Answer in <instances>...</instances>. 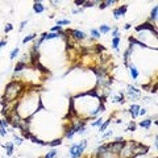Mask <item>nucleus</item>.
<instances>
[{"label": "nucleus", "mask_w": 158, "mask_h": 158, "mask_svg": "<svg viewBox=\"0 0 158 158\" xmlns=\"http://www.w3.org/2000/svg\"><path fill=\"white\" fill-rule=\"evenodd\" d=\"M115 141H117V142L124 141V137H123V136H117V137H115Z\"/></svg>", "instance_id": "obj_46"}, {"label": "nucleus", "mask_w": 158, "mask_h": 158, "mask_svg": "<svg viewBox=\"0 0 158 158\" xmlns=\"http://www.w3.org/2000/svg\"><path fill=\"white\" fill-rule=\"evenodd\" d=\"M57 156H58V150L57 149H50L42 158H54V157H57Z\"/></svg>", "instance_id": "obj_27"}, {"label": "nucleus", "mask_w": 158, "mask_h": 158, "mask_svg": "<svg viewBox=\"0 0 158 158\" xmlns=\"http://www.w3.org/2000/svg\"><path fill=\"white\" fill-rule=\"evenodd\" d=\"M152 124H153V118L148 117V118H144L142 121L138 123V127H140V128H144V129H150Z\"/></svg>", "instance_id": "obj_16"}, {"label": "nucleus", "mask_w": 158, "mask_h": 158, "mask_svg": "<svg viewBox=\"0 0 158 158\" xmlns=\"http://www.w3.org/2000/svg\"><path fill=\"white\" fill-rule=\"evenodd\" d=\"M0 124H2V118H0Z\"/></svg>", "instance_id": "obj_51"}, {"label": "nucleus", "mask_w": 158, "mask_h": 158, "mask_svg": "<svg viewBox=\"0 0 158 158\" xmlns=\"http://www.w3.org/2000/svg\"><path fill=\"white\" fill-rule=\"evenodd\" d=\"M124 145H125V141H120V142L113 141V142H111L110 154L111 156H118L120 154V152H121V149L124 148Z\"/></svg>", "instance_id": "obj_8"}, {"label": "nucleus", "mask_w": 158, "mask_h": 158, "mask_svg": "<svg viewBox=\"0 0 158 158\" xmlns=\"http://www.w3.org/2000/svg\"><path fill=\"white\" fill-rule=\"evenodd\" d=\"M67 34H70V37L77 42H82L87 40V34L83 31H79V29H71V31H67Z\"/></svg>", "instance_id": "obj_7"}, {"label": "nucleus", "mask_w": 158, "mask_h": 158, "mask_svg": "<svg viewBox=\"0 0 158 158\" xmlns=\"http://www.w3.org/2000/svg\"><path fill=\"white\" fill-rule=\"evenodd\" d=\"M37 37V33H32V34H28V36H25L23 38V44H28V42H31V41H34Z\"/></svg>", "instance_id": "obj_25"}, {"label": "nucleus", "mask_w": 158, "mask_h": 158, "mask_svg": "<svg viewBox=\"0 0 158 158\" xmlns=\"http://www.w3.org/2000/svg\"><path fill=\"white\" fill-rule=\"evenodd\" d=\"M146 115V108H140V111H138V116H145Z\"/></svg>", "instance_id": "obj_44"}, {"label": "nucleus", "mask_w": 158, "mask_h": 158, "mask_svg": "<svg viewBox=\"0 0 158 158\" xmlns=\"http://www.w3.org/2000/svg\"><path fill=\"white\" fill-rule=\"evenodd\" d=\"M7 44H8V41H7V38H3L2 41H0V50H2V49H4L7 46Z\"/></svg>", "instance_id": "obj_40"}, {"label": "nucleus", "mask_w": 158, "mask_h": 158, "mask_svg": "<svg viewBox=\"0 0 158 158\" xmlns=\"http://www.w3.org/2000/svg\"><path fill=\"white\" fill-rule=\"evenodd\" d=\"M61 144H62V138H56V140H53V141L46 142V146H50L52 149H56V148L59 146Z\"/></svg>", "instance_id": "obj_22"}, {"label": "nucleus", "mask_w": 158, "mask_h": 158, "mask_svg": "<svg viewBox=\"0 0 158 158\" xmlns=\"http://www.w3.org/2000/svg\"><path fill=\"white\" fill-rule=\"evenodd\" d=\"M111 123H112V117H110V118H108V120H106V121H103V124L99 127V133L106 132V131L108 129V127H110Z\"/></svg>", "instance_id": "obj_21"}, {"label": "nucleus", "mask_w": 158, "mask_h": 158, "mask_svg": "<svg viewBox=\"0 0 158 158\" xmlns=\"http://www.w3.org/2000/svg\"><path fill=\"white\" fill-rule=\"evenodd\" d=\"M19 53H20V48H15V49H12V52L9 53V59H16L17 58V56H19Z\"/></svg>", "instance_id": "obj_29"}, {"label": "nucleus", "mask_w": 158, "mask_h": 158, "mask_svg": "<svg viewBox=\"0 0 158 158\" xmlns=\"http://www.w3.org/2000/svg\"><path fill=\"white\" fill-rule=\"evenodd\" d=\"M115 124H123V118H116V120H115Z\"/></svg>", "instance_id": "obj_49"}, {"label": "nucleus", "mask_w": 158, "mask_h": 158, "mask_svg": "<svg viewBox=\"0 0 158 158\" xmlns=\"http://www.w3.org/2000/svg\"><path fill=\"white\" fill-rule=\"evenodd\" d=\"M13 31V25L11 23H8L6 24V27H4V33H9V32H12Z\"/></svg>", "instance_id": "obj_37"}, {"label": "nucleus", "mask_w": 158, "mask_h": 158, "mask_svg": "<svg viewBox=\"0 0 158 158\" xmlns=\"http://www.w3.org/2000/svg\"><path fill=\"white\" fill-rule=\"evenodd\" d=\"M100 2H95V0H91V2H85V4H83V9L85 8H92L94 6H95V4H99Z\"/></svg>", "instance_id": "obj_33"}, {"label": "nucleus", "mask_w": 158, "mask_h": 158, "mask_svg": "<svg viewBox=\"0 0 158 158\" xmlns=\"http://www.w3.org/2000/svg\"><path fill=\"white\" fill-rule=\"evenodd\" d=\"M0 127H3V128H6V129H8L9 121L7 120V118H2V124H0Z\"/></svg>", "instance_id": "obj_39"}, {"label": "nucleus", "mask_w": 158, "mask_h": 158, "mask_svg": "<svg viewBox=\"0 0 158 158\" xmlns=\"http://www.w3.org/2000/svg\"><path fill=\"white\" fill-rule=\"evenodd\" d=\"M113 103H118V104H124L125 103V96H124V92H120L118 95L113 96Z\"/></svg>", "instance_id": "obj_20"}, {"label": "nucleus", "mask_w": 158, "mask_h": 158, "mask_svg": "<svg viewBox=\"0 0 158 158\" xmlns=\"http://www.w3.org/2000/svg\"><path fill=\"white\" fill-rule=\"evenodd\" d=\"M87 140H81L79 142H74L69 148V156L70 158H82L83 153H85L87 148Z\"/></svg>", "instance_id": "obj_4"}, {"label": "nucleus", "mask_w": 158, "mask_h": 158, "mask_svg": "<svg viewBox=\"0 0 158 158\" xmlns=\"http://www.w3.org/2000/svg\"><path fill=\"white\" fill-rule=\"evenodd\" d=\"M120 44H121V37H113V38L111 40V45H112V48L115 49L116 52H118Z\"/></svg>", "instance_id": "obj_19"}, {"label": "nucleus", "mask_w": 158, "mask_h": 158, "mask_svg": "<svg viewBox=\"0 0 158 158\" xmlns=\"http://www.w3.org/2000/svg\"><path fill=\"white\" fill-rule=\"evenodd\" d=\"M148 152H149V148L148 146L138 144L137 141L131 140V141H125L124 148L121 149L120 154L117 157L118 158H136L140 156H145Z\"/></svg>", "instance_id": "obj_2"}, {"label": "nucleus", "mask_w": 158, "mask_h": 158, "mask_svg": "<svg viewBox=\"0 0 158 158\" xmlns=\"http://www.w3.org/2000/svg\"><path fill=\"white\" fill-rule=\"evenodd\" d=\"M127 11H128V4H124V6H120V7L115 8V9L112 11L113 19H115V20H120L121 17H124V16H125Z\"/></svg>", "instance_id": "obj_9"}, {"label": "nucleus", "mask_w": 158, "mask_h": 158, "mask_svg": "<svg viewBox=\"0 0 158 158\" xmlns=\"http://www.w3.org/2000/svg\"><path fill=\"white\" fill-rule=\"evenodd\" d=\"M31 141L33 142V144H37V145H42V146H46V142H45V141L40 140V138L34 137V136H31Z\"/></svg>", "instance_id": "obj_30"}, {"label": "nucleus", "mask_w": 158, "mask_h": 158, "mask_svg": "<svg viewBox=\"0 0 158 158\" xmlns=\"http://www.w3.org/2000/svg\"><path fill=\"white\" fill-rule=\"evenodd\" d=\"M50 4H53V7H54V8H57V7H58V4H59V2H50Z\"/></svg>", "instance_id": "obj_50"}, {"label": "nucleus", "mask_w": 158, "mask_h": 158, "mask_svg": "<svg viewBox=\"0 0 158 158\" xmlns=\"http://www.w3.org/2000/svg\"><path fill=\"white\" fill-rule=\"evenodd\" d=\"M28 24V20H23L21 21V24H20V32L21 31H24V28H25V25Z\"/></svg>", "instance_id": "obj_43"}, {"label": "nucleus", "mask_w": 158, "mask_h": 158, "mask_svg": "<svg viewBox=\"0 0 158 158\" xmlns=\"http://www.w3.org/2000/svg\"><path fill=\"white\" fill-rule=\"evenodd\" d=\"M131 28H132V24H125V25H124V29H125V31H129Z\"/></svg>", "instance_id": "obj_48"}, {"label": "nucleus", "mask_w": 158, "mask_h": 158, "mask_svg": "<svg viewBox=\"0 0 158 158\" xmlns=\"http://www.w3.org/2000/svg\"><path fill=\"white\" fill-rule=\"evenodd\" d=\"M94 73L96 74V82H98V86H100L103 90L104 88H111L112 83H113V79L108 75V73L104 67H96L94 69Z\"/></svg>", "instance_id": "obj_3"}, {"label": "nucleus", "mask_w": 158, "mask_h": 158, "mask_svg": "<svg viewBox=\"0 0 158 158\" xmlns=\"http://www.w3.org/2000/svg\"><path fill=\"white\" fill-rule=\"evenodd\" d=\"M90 36H91L92 38H95V40H99L102 34L99 33V31H98L96 28H91V29H90Z\"/></svg>", "instance_id": "obj_26"}, {"label": "nucleus", "mask_w": 158, "mask_h": 158, "mask_svg": "<svg viewBox=\"0 0 158 158\" xmlns=\"http://www.w3.org/2000/svg\"><path fill=\"white\" fill-rule=\"evenodd\" d=\"M85 2H86V0H75V2H74V4H75L77 7H83Z\"/></svg>", "instance_id": "obj_42"}, {"label": "nucleus", "mask_w": 158, "mask_h": 158, "mask_svg": "<svg viewBox=\"0 0 158 158\" xmlns=\"http://www.w3.org/2000/svg\"><path fill=\"white\" fill-rule=\"evenodd\" d=\"M110 148H111V142H103V144L99 145L95 152H94V154H95L96 158H106L110 154Z\"/></svg>", "instance_id": "obj_6"}, {"label": "nucleus", "mask_w": 158, "mask_h": 158, "mask_svg": "<svg viewBox=\"0 0 158 158\" xmlns=\"http://www.w3.org/2000/svg\"><path fill=\"white\" fill-rule=\"evenodd\" d=\"M135 31L141 33V32H145V31H149L152 33H157V29H156V25H153L150 23H144V24H140L135 28Z\"/></svg>", "instance_id": "obj_10"}, {"label": "nucleus", "mask_w": 158, "mask_h": 158, "mask_svg": "<svg viewBox=\"0 0 158 158\" xmlns=\"http://www.w3.org/2000/svg\"><path fill=\"white\" fill-rule=\"evenodd\" d=\"M45 6L42 4V2H34L33 3V12L34 13H37V15H40V13H44L45 12Z\"/></svg>", "instance_id": "obj_14"}, {"label": "nucleus", "mask_w": 158, "mask_h": 158, "mask_svg": "<svg viewBox=\"0 0 158 158\" xmlns=\"http://www.w3.org/2000/svg\"><path fill=\"white\" fill-rule=\"evenodd\" d=\"M140 108H141V106L137 104V103H133V104H131L129 110H128V113L131 115V117L133 118V120H135L136 117H138V111H140Z\"/></svg>", "instance_id": "obj_13"}, {"label": "nucleus", "mask_w": 158, "mask_h": 158, "mask_svg": "<svg viewBox=\"0 0 158 158\" xmlns=\"http://www.w3.org/2000/svg\"><path fill=\"white\" fill-rule=\"evenodd\" d=\"M25 85L21 81H12L6 86V90L3 94V106L4 104H15L20 96L24 94Z\"/></svg>", "instance_id": "obj_1"}, {"label": "nucleus", "mask_w": 158, "mask_h": 158, "mask_svg": "<svg viewBox=\"0 0 158 158\" xmlns=\"http://www.w3.org/2000/svg\"><path fill=\"white\" fill-rule=\"evenodd\" d=\"M70 20H67V19H63V20H58L57 19V25L59 27H65V25H70Z\"/></svg>", "instance_id": "obj_34"}, {"label": "nucleus", "mask_w": 158, "mask_h": 158, "mask_svg": "<svg viewBox=\"0 0 158 158\" xmlns=\"http://www.w3.org/2000/svg\"><path fill=\"white\" fill-rule=\"evenodd\" d=\"M103 3H104V7L107 8V7H111L113 4H116L117 0H106V2H103Z\"/></svg>", "instance_id": "obj_38"}, {"label": "nucleus", "mask_w": 158, "mask_h": 158, "mask_svg": "<svg viewBox=\"0 0 158 158\" xmlns=\"http://www.w3.org/2000/svg\"><path fill=\"white\" fill-rule=\"evenodd\" d=\"M25 69H27V65H24V63H21V62H17L16 66H15V69H13V75H19V74L23 73Z\"/></svg>", "instance_id": "obj_17"}, {"label": "nucleus", "mask_w": 158, "mask_h": 158, "mask_svg": "<svg viewBox=\"0 0 158 158\" xmlns=\"http://www.w3.org/2000/svg\"><path fill=\"white\" fill-rule=\"evenodd\" d=\"M38 158H42V157H38Z\"/></svg>", "instance_id": "obj_52"}, {"label": "nucleus", "mask_w": 158, "mask_h": 158, "mask_svg": "<svg viewBox=\"0 0 158 158\" xmlns=\"http://www.w3.org/2000/svg\"><path fill=\"white\" fill-rule=\"evenodd\" d=\"M133 50H135V44L131 42V45L128 46V49L124 52V56H123V61H124V65L128 66V63L132 62V54H133Z\"/></svg>", "instance_id": "obj_11"}, {"label": "nucleus", "mask_w": 158, "mask_h": 158, "mask_svg": "<svg viewBox=\"0 0 158 158\" xmlns=\"http://www.w3.org/2000/svg\"><path fill=\"white\" fill-rule=\"evenodd\" d=\"M142 100H144V103H150L152 99H150L149 96H145V98H142Z\"/></svg>", "instance_id": "obj_47"}, {"label": "nucleus", "mask_w": 158, "mask_h": 158, "mask_svg": "<svg viewBox=\"0 0 158 158\" xmlns=\"http://www.w3.org/2000/svg\"><path fill=\"white\" fill-rule=\"evenodd\" d=\"M65 138H67V140H71V138L75 136V132H74V129L71 128V125H69V128H66V131H65Z\"/></svg>", "instance_id": "obj_24"}, {"label": "nucleus", "mask_w": 158, "mask_h": 158, "mask_svg": "<svg viewBox=\"0 0 158 158\" xmlns=\"http://www.w3.org/2000/svg\"><path fill=\"white\" fill-rule=\"evenodd\" d=\"M157 17H158V7L154 6V7H153V9L150 11L149 21H148V23H150V24H152V21H153V23H156V21H157Z\"/></svg>", "instance_id": "obj_18"}, {"label": "nucleus", "mask_w": 158, "mask_h": 158, "mask_svg": "<svg viewBox=\"0 0 158 158\" xmlns=\"http://www.w3.org/2000/svg\"><path fill=\"white\" fill-rule=\"evenodd\" d=\"M3 148L6 149V153H7L8 157H12V156H13V153H15V144H13L12 141L6 142V144L3 145Z\"/></svg>", "instance_id": "obj_15"}, {"label": "nucleus", "mask_w": 158, "mask_h": 158, "mask_svg": "<svg viewBox=\"0 0 158 158\" xmlns=\"http://www.w3.org/2000/svg\"><path fill=\"white\" fill-rule=\"evenodd\" d=\"M13 144L16 145V146H21L23 145V142H24V138L23 137H20V136H16V135H13Z\"/></svg>", "instance_id": "obj_28"}, {"label": "nucleus", "mask_w": 158, "mask_h": 158, "mask_svg": "<svg viewBox=\"0 0 158 158\" xmlns=\"http://www.w3.org/2000/svg\"><path fill=\"white\" fill-rule=\"evenodd\" d=\"M7 135H8V131L6 129V128L0 127V136H2V137H6Z\"/></svg>", "instance_id": "obj_41"}, {"label": "nucleus", "mask_w": 158, "mask_h": 158, "mask_svg": "<svg viewBox=\"0 0 158 158\" xmlns=\"http://www.w3.org/2000/svg\"><path fill=\"white\" fill-rule=\"evenodd\" d=\"M112 136H113V131H112V129H107L106 132L102 133V141H103V140H107V138H110V137H112Z\"/></svg>", "instance_id": "obj_31"}, {"label": "nucleus", "mask_w": 158, "mask_h": 158, "mask_svg": "<svg viewBox=\"0 0 158 158\" xmlns=\"http://www.w3.org/2000/svg\"><path fill=\"white\" fill-rule=\"evenodd\" d=\"M98 31H99V33H100V34H108L111 32V27L107 25V24H102V25L98 28Z\"/></svg>", "instance_id": "obj_23"}, {"label": "nucleus", "mask_w": 158, "mask_h": 158, "mask_svg": "<svg viewBox=\"0 0 158 158\" xmlns=\"http://www.w3.org/2000/svg\"><path fill=\"white\" fill-rule=\"evenodd\" d=\"M83 12V8H75V9H73V13L74 15H78V13H82Z\"/></svg>", "instance_id": "obj_45"}, {"label": "nucleus", "mask_w": 158, "mask_h": 158, "mask_svg": "<svg viewBox=\"0 0 158 158\" xmlns=\"http://www.w3.org/2000/svg\"><path fill=\"white\" fill-rule=\"evenodd\" d=\"M111 36H112V38L113 37H120V29H118L117 27L111 29Z\"/></svg>", "instance_id": "obj_36"}, {"label": "nucleus", "mask_w": 158, "mask_h": 158, "mask_svg": "<svg viewBox=\"0 0 158 158\" xmlns=\"http://www.w3.org/2000/svg\"><path fill=\"white\" fill-rule=\"evenodd\" d=\"M137 128V124L135 121H129V125H128V128L125 129V132H135Z\"/></svg>", "instance_id": "obj_35"}, {"label": "nucleus", "mask_w": 158, "mask_h": 158, "mask_svg": "<svg viewBox=\"0 0 158 158\" xmlns=\"http://www.w3.org/2000/svg\"><path fill=\"white\" fill-rule=\"evenodd\" d=\"M103 121H104V120H103V117H102V116H100V117H98L95 121H92V123H91V127H92V128H99V127L103 124Z\"/></svg>", "instance_id": "obj_32"}, {"label": "nucleus", "mask_w": 158, "mask_h": 158, "mask_svg": "<svg viewBox=\"0 0 158 158\" xmlns=\"http://www.w3.org/2000/svg\"><path fill=\"white\" fill-rule=\"evenodd\" d=\"M124 96H127V99H128V100H131V102H137L138 99L142 96V92H141V90H138L136 86L128 85Z\"/></svg>", "instance_id": "obj_5"}, {"label": "nucleus", "mask_w": 158, "mask_h": 158, "mask_svg": "<svg viewBox=\"0 0 158 158\" xmlns=\"http://www.w3.org/2000/svg\"><path fill=\"white\" fill-rule=\"evenodd\" d=\"M128 70H129V74H131V78L133 79V81H137L138 77H140V71H138V69L137 66L135 65L133 62H129L128 63Z\"/></svg>", "instance_id": "obj_12"}]
</instances>
